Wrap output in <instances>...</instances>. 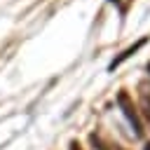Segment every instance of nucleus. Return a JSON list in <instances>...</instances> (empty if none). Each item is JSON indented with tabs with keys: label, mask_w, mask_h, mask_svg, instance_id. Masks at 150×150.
<instances>
[{
	"label": "nucleus",
	"mask_w": 150,
	"mask_h": 150,
	"mask_svg": "<svg viewBox=\"0 0 150 150\" xmlns=\"http://www.w3.org/2000/svg\"><path fill=\"white\" fill-rule=\"evenodd\" d=\"M117 103H120V108H122L124 117L131 122V127H134L136 136H141V134H143V127H141V117H138V112H136V108H134V103H131L129 94H127V91H120V96H117Z\"/></svg>",
	"instance_id": "f257e3e1"
},
{
	"label": "nucleus",
	"mask_w": 150,
	"mask_h": 150,
	"mask_svg": "<svg viewBox=\"0 0 150 150\" xmlns=\"http://www.w3.org/2000/svg\"><path fill=\"white\" fill-rule=\"evenodd\" d=\"M148 70H150V66H148Z\"/></svg>",
	"instance_id": "39448f33"
},
{
	"label": "nucleus",
	"mask_w": 150,
	"mask_h": 150,
	"mask_svg": "<svg viewBox=\"0 0 150 150\" xmlns=\"http://www.w3.org/2000/svg\"><path fill=\"white\" fill-rule=\"evenodd\" d=\"M70 150H82V148H80V143H77V141H73V143H70Z\"/></svg>",
	"instance_id": "7ed1b4c3"
},
{
	"label": "nucleus",
	"mask_w": 150,
	"mask_h": 150,
	"mask_svg": "<svg viewBox=\"0 0 150 150\" xmlns=\"http://www.w3.org/2000/svg\"><path fill=\"white\" fill-rule=\"evenodd\" d=\"M89 141H91V145L96 148V150H124V148H120V145H112V143H105L101 136H96V134H91L89 136Z\"/></svg>",
	"instance_id": "f03ea898"
},
{
	"label": "nucleus",
	"mask_w": 150,
	"mask_h": 150,
	"mask_svg": "<svg viewBox=\"0 0 150 150\" xmlns=\"http://www.w3.org/2000/svg\"><path fill=\"white\" fill-rule=\"evenodd\" d=\"M145 150H150V143H148V145H145Z\"/></svg>",
	"instance_id": "20e7f679"
}]
</instances>
